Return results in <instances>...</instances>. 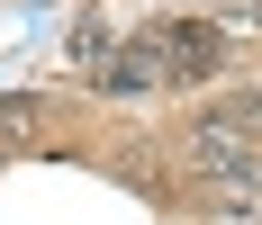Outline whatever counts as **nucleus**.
I'll return each mask as SVG.
<instances>
[{
	"instance_id": "1",
	"label": "nucleus",
	"mask_w": 262,
	"mask_h": 225,
	"mask_svg": "<svg viewBox=\"0 0 262 225\" xmlns=\"http://www.w3.org/2000/svg\"><path fill=\"white\" fill-rule=\"evenodd\" d=\"M91 90H100V99H145V90H172V63H163L154 27H145V36H127V45H108L100 63H91Z\"/></svg>"
},
{
	"instance_id": "2",
	"label": "nucleus",
	"mask_w": 262,
	"mask_h": 225,
	"mask_svg": "<svg viewBox=\"0 0 262 225\" xmlns=\"http://www.w3.org/2000/svg\"><path fill=\"white\" fill-rule=\"evenodd\" d=\"M154 45H163V63H172V81H208L217 63H226V45H217L208 18H163Z\"/></svg>"
},
{
	"instance_id": "3",
	"label": "nucleus",
	"mask_w": 262,
	"mask_h": 225,
	"mask_svg": "<svg viewBox=\"0 0 262 225\" xmlns=\"http://www.w3.org/2000/svg\"><path fill=\"white\" fill-rule=\"evenodd\" d=\"M36 126H46V99H36V90H9V99H0V153L36 144Z\"/></svg>"
},
{
	"instance_id": "4",
	"label": "nucleus",
	"mask_w": 262,
	"mask_h": 225,
	"mask_svg": "<svg viewBox=\"0 0 262 225\" xmlns=\"http://www.w3.org/2000/svg\"><path fill=\"white\" fill-rule=\"evenodd\" d=\"M199 117H217V126H235V135H262V90H217Z\"/></svg>"
},
{
	"instance_id": "5",
	"label": "nucleus",
	"mask_w": 262,
	"mask_h": 225,
	"mask_svg": "<svg viewBox=\"0 0 262 225\" xmlns=\"http://www.w3.org/2000/svg\"><path fill=\"white\" fill-rule=\"evenodd\" d=\"M108 45H118V36H108V18H100V9H91V18L73 27V63H81V72H91V63H100Z\"/></svg>"
}]
</instances>
